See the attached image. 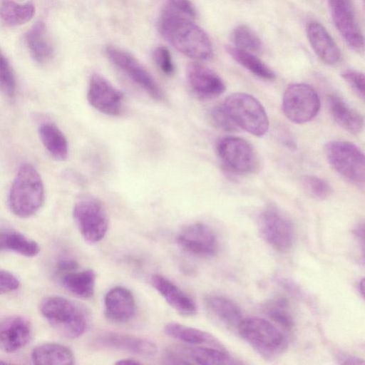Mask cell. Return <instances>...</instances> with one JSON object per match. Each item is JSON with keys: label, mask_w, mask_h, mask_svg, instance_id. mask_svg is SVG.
<instances>
[{"label": "cell", "mask_w": 365, "mask_h": 365, "mask_svg": "<svg viewBox=\"0 0 365 365\" xmlns=\"http://www.w3.org/2000/svg\"><path fill=\"white\" fill-rule=\"evenodd\" d=\"M192 20L166 4L160 16L159 30L182 54L196 60L209 59L213 52L210 39Z\"/></svg>", "instance_id": "6da1fadb"}, {"label": "cell", "mask_w": 365, "mask_h": 365, "mask_svg": "<svg viewBox=\"0 0 365 365\" xmlns=\"http://www.w3.org/2000/svg\"><path fill=\"white\" fill-rule=\"evenodd\" d=\"M43 200L44 188L40 175L32 165L22 164L9 193L11 211L19 217H29L40 209Z\"/></svg>", "instance_id": "7a4b0ae2"}, {"label": "cell", "mask_w": 365, "mask_h": 365, "mask_svg": "<svg viewBox=\"0 0 365 365\" xmlns=\"http://www.w3.org/2000/svg\"><path fill=\"white\" fill-rule=\"evenodd\" d=\"M39 310L49 324L62 336L75 339L81 336L88 326L85 311L78 304L64 297L43 298Z\"/></svg>", "instance_id": "3957f363"}, {"label": "cell", "mask_w": 365, "mask_h": 365, "mask_svg": "<svg viewBox=\"0 0 365 365\" xmlns=\"http://www.w3.org/2000/svg\"><path fill=\"white\" fill-rule=\"evenodd\" d=\"M237 329L241 337L267 360L277 359L287 347L284 334L267 319L243 318Z\"/></svg>", "instance_id": "277c9868"}, {"label": "cell", "mask_w": 365, "mask_h": 365, "mask_svg": "<svg viewBox=\"0 0 365 365\" xmlns=\"http://www.w3.org/2000/svg\"><path fill=\"white\" fill-rule=\"evenodd\" d=\"M238 128L261 137L269 129V119L260 102L250 94L234 93L222 103Z\"/></svg>", "instance_id": "5b68a950"}, {"label": "cell", "mask_w": 365, "mask_h": 365, "mask_svg": "<svg viewBox=\"0 0 365 365\" xmlns=\"http://www.w3.org/2000/svg\"><path fill=\"white\" fill-rule=\"evenodd\" d=\"M324 153L336 173L349 182L364 187V155L356 145L345 140H331L325 145Z\"/></svg>", "instance_id": "8992f818"}, {"label": "cell", "mask_w": 365, "mask_h": 365, "mask_svg": "<svg viewBox=\"0 0 365 365\" xmlns=\"http://www.w3.org/2000/svg\"><path fill=\"white\" fill-rule=\"evenodd\" d=\"M320 99L317 91L306 83H294L282 96V110L292 122L302 124L312 120L320 109Z\"/></svg>", "instance_id": "52a82bcc"}, {"label": "cell", "mask_w": 365, "mask_h": 365, "mask_svg": "<svg viewBox=\"0 0 365 365\" xmlns=\"http://www.w3.org/2000/svg\"><path fill=\"white\" fill-rule=\"evenodd\" d=\"M258 228L266 242L274 250L285 252L294 242V228L292 221L278 208L269 206L258 217Z\"/></svg>", "instance_id": "ba28073f"}, {"label": "cell", "mask_w": 365, "mask_h": 365, "mask_svg": "<svg viewBox=\"0 0 365 365\" xmlns=\"http://www.w3.org/2000/svg\"><path fill=\"white\" fill-rule=\"evenodd\" d=\"M73 217L82 237L89 243L101 241L108 229V217L101 203L91 197L76 203Z\"/></svg>", "instance_id": "9c48e42d"}, {"label": "cell", "mask_w": 365, "mask_h": 365, "mask_svg": "<svg viewBox=\"0 0 365 365\" xmlns=\"http://www.w3.org/2000/svg\"><path fill=\"white\" fill-rule=\"evenodd\" d=\"M106 54L109 60L133 82L157 101L165 96L160 85L149 71L131 54L118 48L108 46Z\"/></svg>", "instance_id": "30bf717a"}, {"label": "cell", "mask_w": 365, "mask_h": 365, "mask_svg": "<svg viewBox=\"0 0 365 365\" xmlns=\"http://www.w3.org/2000/svg\"><path fill=\"white\" fill-rule=\"evenodd\" d=\"M165 359L168 364L232 365L240 364L227 353L225 349L202 346H175L168 349Z\"/></svg>", "instance_id": "8fae6325"}, {"label": "cell", "mask_w": 365, "mask_h": 365, "mask_svg": "<svg viewBox=\"0 0 365 365\" xmlns=\"http://www.w3.org/2000/svg\"><path fill=\"white\" fill-rule=\"evenodd\" d=\"M216 151L224 165L235 173H251L257 167L258 161L254 149L241 138L229 136L220 139Z\"/></svg>", "instance_id": "7c38bea8"}, {"label": "cell", "mask_w": 365, "mask_h": 365, "mask_svg": "<svg viewBox=\"0 0 365 365\" xmlns=\"http://www.w3.org/2000/svg\"><path fill=\"white\" fill-rule=\"evenodd\" d=\"M87 99L93 108L103 114L118 116L123 113V93L98 73L90 78Z\"/></svg>", "instance_id": "4fadbf2b"}, {"label": "cell", "mask_w": 365, "mask_h": 365, "mask_svg": "<svg viewBox=\"0 0 365 365\" xmlns=\"http://www.w3.org/2000/svg\"><path fill=\"white\" fill-rule=\"evenodd\" d=\"M331 19L346 44L356 51L364 48V39L351 0H327Z\"/></svg>", "instance_id": "5bb4252c"}, {"label": "cell", "mask_w": 365, "mask_h": 365, "mask_svg": "<svg viewBox=\"0 0 365 365\" xmlns=\"http://www.w3.org/2000/svg\"><path fill=\"white\" fill-rule=\"evenodd\" d=\"M177 242L185 251L200 257H212L219 249L215 234L210 227L202 223L186 226L178 234Z\"/></svg>", "instance_id": "9a60e30c"}, {"label": "cell", "mask_w": 365, "mask_h": 365, "mask_svg": "<svg viewBox=\"0 0 365 365\" xmlns=\"http://www.w3.org/2000/svg\"><path fill=\"white\" fill-rule=\"evenodd\" d=\"M186 73L190 88L201 98H217L226 89V86L220 76L198 62L189 63Z\"/></svg>", "instance_id": "2e32d148"}, {"label": "cell", "mask_w": 365, "mask_h": 365, "mask_svg": "<svg viewBox=\"0 0 365 365\" xmlns=\"http://www.w3.org/2000/svg\"><path fill=\"white\" fill-rule=\"evenodd\" d=\"M98 346L118 349L143 356H153L157 351L156 345L151 341L130 334L106 332L95 339Z\"/></svg>", "instance_id": "e0dca14e"}, {"label": "cell", "mask_w": 365, "mask_h": 365, "mask_svg": "<svg viewBox=\"0 0 365 365\" xmlns=\"http://www.w3.org/2000/svg\"><path fill=\"white\" fill-rule=\"evenodd\" d=\"M105 315L115 323H124L131 319L135 312L133 294L123 287L110 289L104 297Z\"/></svg>", "instance_id": "ac0fdd59"}, {"label": "cell", "mask_w": 365, "mask_h": 365, "mask_svg": "<svg viewBox=\"0 0 365 365\" xmlns=\"http://www.w3.org/2000/svg\"><path fill=\"white\" fill-rule=\"evenodd\" d=\"M150 283L180 314L190 317L196 314L197 307L192 299L170 279L160 274H154L150 277Z\"/></svg>", "instance_id": "d6986e66"}, {"label": "cell", "mask_w": 365, "mask_h": 365, "mask_svg": "<svg viewBox=\"0 0 365 365\" xmlns=\"http://www.w3.org/2000/svg\"><path fill=\"white\" fill-rule=\"evenodd\" d=\"M31 336L32 328L29 321L22 317H14L0 329V349L6 353L15 352L24 347Z\"/></svg>", "instance_id": "ffe728a7"}, {"label": "cell", "mask_w": 365, "mask_h": 365, "mask_svg": "<svg viewBox=\"0 0 365 365\" xmlns=\"http://www.w3.org/2000/svg\"><path fill=\"white\" fill-rule=\"evenodd\" d=\"M309 42L317 56L328 65H335L341 59V52L327 29L319 23L309 22L307 26Z\"/></svg>", "instance_id": "44dd1931"}, {"label": "cell", "mask_w": 365, "mask_h": 365, "mask_svg": "<svg viewBox=\"0 0 365 365\" xmlns=\"http://www.w3.org/2000/svg\"><path fill=\"white\" fill-rule=\"evenodd\" d=\"M328 101L331 113L341 128L354 135L361 133L364 127V118L358 111L336 94L330 95Z\"/></svg>", "instance_id": "7402d4cb"}, {"label": "cell", "mask_w": 365, "mask_h": 365, "mask_svg": "<svg viewBox=\"0 0 365 365\" xmlns=\"http://www.w3.org/2000/svg\"><path fill=\"white\" fill-rule=\"evenodd\" d=\"M26 46L36 61L43 63L53 56L54 48L43 22L34 24L25 35Z\"/></svg>", "instance_id": "603a6c76"}, {"label": "cell", "mask_w": 365, "mask_h": 365, "mask_svg": "<svg viewBox=\"0 0 365 365\" xmlns=\"http://www.w3.org/2000/svg\"><path fill=\"white\" fill-rule=\"evenodd\" d=\"M164 331L168 336L189 344L224 349L221 342L216 337L197 328L176 322H170L165 326Z\"/></svg>", "instance_id": "cb8c5ba5"}, {"label": "cell", "mask_w": 365, "mask_h": 365, "mask_svg": "<svg viewBox=\"0 0 365 365\" xmlns=\"http://www.w3.org/2000/svg\"><path fill=\"white\" fill-rule=\"evenodd\" d=\"M205 304L209 311L217 319L229 327L237 329L243 319L242 313L239 306L225 297L208 296L205 299Z\"/></svg>", "instance_id": "d4e9b609"}, {"label": "cell", "mask_w": 365, "mask_h": 365, "mask_svg": "<svg viewBox=\"0 0 365 365\" xmlns=\"http://www.w3.org/2000/svg\"><path fill=\"white\" fill-rule=\"evenodd\" d=\"M31 359L38 365H71L74 364V355L66 346L48 343L36 346Z\"/></svg>", "instance_id": "484cf974"}, {"label": "cell", "mask_w": 365, "mask_h": 365, "mask_svg": "<svg viewBox=\"0 0 365 365\" xmlns=\"http://www.w3.org/2000/svg\"><path fill=\"white\" fill-rule=\"evenodd\" d=\"M40 139L49 154L57 160H64L68 155V144L61 130L53 123H42L38 128Z\"/></svg>", "instance_id": "4316f807"}, {"label": "cell", "mask_w": 365, "mask_h": 365, "mask_svg": "<svg viewBox=\"0 0 365 365\" xmlns=\"http://www.w3.org/2000/svg\"><path fill=\"white\" fill-rule=\"evenodd\" d=\"M65 289L73 294L83 298H91L94 293L96 275L92 269L73 271L61 276Z\"/></svg>", "instance_id": "83f0119b"}, {"label": "cell", "mask_w": 365, "mask_h": 365, "mask_svg": "<svg viewBox=\"0 0 365 365\" xmlns=\"http://www.w3.org/2000/svg\"><path fill=\"white\" fill-rule=\"evenodd\" d=\"M226 50L235 61L258 78L264 80L275 78L274 72L253 53L235 46H227Z\"/></svg>", "instance_id": "f1b7e54d"}, {"label": "cell", "mask_w": 365, "mask_h": 365, "mask_svg": "<svg viewBox=\"0 0 365 365\" xmlns=\"http://www.w3.org/2000/svg\"><path fill=\"white\" fill-rule=\"evenodd\" d=\"M35 6L31 2L19 4L13 1H4L0 5V19L9 26H18L26 24L33 18Z\"/></svg>", "instance_id": "f546056e"}, {"label": "cell", "mask_w": 365, "mask_h": 365, "mask_svg": "<svg viewBox=\"0 0 365 365\" xmlns=\"http://www.w3.org/2000/svg\"><path fill=\"white\" fill-rule=\"evenodd\" d=\"M0 248L27 257H35L40 252V247L36 242L15 230H8L0 236Z\"/></svg>", "instance_id": "4dcf8cb0"}, {"label": "cell", "mask_w": 365, "mask_h": 365, "mask_svg": "<svg viewBox=\"0 0 365 365\" xmlns=\"http://www.w3.org/2000/svg\"><path fill=\"white\" fill-rule=\"evenodd\" d=\"M231 39L235 47L251 52H259L262 43L257 34L246 25H239L235 27L232 34Z\"/></svg>", "instance_id": "1f68e13d"}, {"label": "cell", "mask_w": 365, "mask_h": 365, "mask_svg": "<svg viewBox=\"0 0 365 365\" xmlns=\"http://www.w3.org/2000/svg\"><path fill=\"white\" fill-rule=\"evenodd\" d=\"M267 316L282 327L290 330L294 319L289 309V303L283 297L274 298L265 307Z\"/></svg>", "instance_id": "d6a6232c"}, {"label": "cell", "mask_w": 365, "mask_h": 365, "mask_svg": "<svg viewBox=\"0 0 365 365\" xmlns=\"http://www.w3.org/2000/svg\"><path fill=\"white\" fill-rule=\"evenodd\" d=\"M16 81L11 66L0 51V92L8 98L16 95Z\"/></svg>", "instance_id": "836d02e7"}, {"label": "cell", "mask_w": 365, "mask_h": 365, "mask_svg": "<svg viewBox=\"0 0 365 365\" xmlns=\"http://www.w3.org/2000/svg\"><path fill=\"white\" fill-rule=\"evenodd\" d=\"M302 186L312 197L318 200H325L331 193L329 184L315 175H304L302 179Z\"/></svg>", "instance_id": "e575fe53"}, {"label": "cell", "mask_w": 365, "mask_h": 365, "mask_svg": "<svg viewBox=\"0 0 365 365\" xmlns=\"http://www.w3.org/2000/svg\"><path fill=\"white\" fill-rule=\"evenodd\" d=\"M210 116L213 124L223 130L234 131L238 128L222 103L212 108Z\"/></svg>", "instance_id": "d590c367"}, {"label": "cell", "mask_w": 365, "mask_h": 365, "mask_svg": "<svg viewBox=\"0 0 365 365\" xmlns=\"http://www.w3.org/2000/svg\"><path fill=\"white\" fill-rule=\"evenodd\" d=\"M341 77L348 83L354 93L364 101L365 96L364 74L359 71L347 69L341 73Z\"/></svg>", "instance_id": "8d00e7d4"}, {"label": "cell", "mask_w": 365, "mask_h": 365, "mask_svg": "<svg viewBox=\"0 0 365 365\" xmlns=\"http://www.w3.org/2000/svg\"><path fill=\"white\" fill-rule=\"evenodd\" d=\"M153 59L159 69L166 76L175 73V68L170 51L164 46H159L153 51Z\"/></svg>", "instance_id": "74e56055"}, {"label": "cell", "mask_w": 365, "mask_h": 365, "mask_svg": "<svg viewBox=\"0 0 365 365\" xmlns=\"http://www.w3.org/2000/svg\"><path fill=\"white\" fill-rule=\"evenodd\" d=\"M19 286L20 282L14 274L0 269V295L15 291Z\"/></svg>", "instance_id": "f35d334b"}, {"label": "cell", "mask_w": 365, "mask_h": 365, "mask_svg": "<svg viewBox=\"0 0 365 365\" xmlns=\"http://www.w3.org/2000/svg\"><path fill=\"white\" fill-rule=\"evenodd\" d=\"M167 4L192 19L196 16L195 9L190 0H168Z\"/></svg>", "instance_id": "ab89813d"}, {"label": "cell", "mask_w": 365, "mask_h": 365, "mask_svg": "<svg viewBox=\"0 0 365 365\" xmlns=\"http://www.w3.org/2000/svg\"><path fill=\"white\" fill-rule=\"evenodd\" d=\"M78 264L75 260L70 258H63L58 262L57 272L62 276L65 274L76 270Z\"/></svg>", "instance_id": "60d3db41"}, {"label": "cell", "mask_w": 365, "mask_h": 365, "mask_svg": "<svg viewBox=\"0 0 365 365\" xmlns=\"http://www.w3.org/2000/svg\"><path fill=\"white\" fill-rule=\"evenodd\" d=\"M341 364H364V361L360 359L353 356H345L342 359Z\"/></svg>", "instance_id": "b9f144b4"}, {"label": "cell", "mask_w": 365, "mask_h": 365, "mask_svg": "<svg viewBox=\"0 0 365 365\" xmlns=\"http://www.w3.org/2000/svg\"><path fill=\"white\" fill-rule=\"evenodd\" d=\"M115 364H116L134 365V364H140L141 362L139 361H137L136 359H133V358H126V359H122L117 361L115 362Z\"/></svg>", "instance_id": "7bdbcfd3"}, {"label": "cell", "mask_w": 365, "mask_h": 365, "mask_svg": "<svg viewBox=\"0 0 365 365\" xmlns=\"http://www.w3.org/2000/svg\"><path fill=\"white\" fill-rule=\"evenodd\" d=\"M354 233L364 242V223L359 224L355 227Z\"/></svg>", "instance_id": "ee69618b"}, {"label": "cell", "mask_w": 365, "mask_h": 365, "mask_svg": "<svg viewBox=\"0 0 365 365\" xmlns=\"http://www.w3.org/2000/svg\"><path fill=\"white\" fill-rule=\"evenodd\" d=\"M357 288L359 292H360L362 297H364V278H362L360 281H359V283L357 284Z\"/></svg>", "instance_id": "f6af8a7d"}, {"label": "cell", "mask_w": 365, "mask_h": 365, "mask_svg": "<svg viewBox=\"0 0 365 365\" xmlns=\"http://www.w3.org/2000/svg\"><path fill=\"white\" fill-rule=\"evenodd\" d=\"M5 363H6V362L0 360V364H5Z\"/></svg>", "instance_id": "bcb514c9"}]
</instances>
